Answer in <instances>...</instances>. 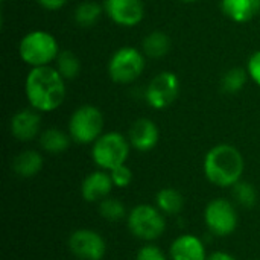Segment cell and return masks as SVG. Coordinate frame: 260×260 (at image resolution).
<instances>
[{"mask_svg": "<svg viewBox=\"0 0 260 260\" xmlns=\"http://www.w3.org/2000/svg\"><path fill=\"white\" fill-rule=\"evenodd\" d=\"M104 12L117 26L136 27L145 18L142 0H104Z\"/></svg>", "mask_w": 260, "mask_h": 260, "instance_id": "11", "label": "cell"}, {"mask_svg": "<svg viewBox=\"0 0 260 260\" xmlns=\"http://www.w3.org/2000/svg\"><path fill=\"white\" fill-rule=\"evenodd\" d=\"M72 137L69 133L59 128H47L40 134V146L47 154H62L69 149L72 143Z\"/></svg>", "mask_w": 260, "mask_h": 260, "instance_id": "18", "label": "cell"}, {"mask_svg": "<svg viewBox=\"0 0 260 260\" xmlns=\"http://www.w3.org/2000/svg\"><path fill=\"white\" fill-rule=\"evenodd\" d=\"M204 222L209 232L218 238H225L235 233L239 224V216L235 204L227 198H215L204 209Z\"/></svg>", "mask_w": 260, "mask_h": 260, "instance_id": "8", "label": "cell"}, {"mask_svg": "<svg viewBox=\"0 0 260 260\" xmlns=\"http://www.w3.org/2000/svg\"><path fill=\"white\" fill-rule=\"evenodd\" d=\"M69 250L79 260H102L107 253V242L98 232L79 229L69 236Z\"/></svg>", "mask_w": 260, "mask_h": 260, "instance_id": "10", "label": "cell"}, {"mask_svg": "<svg viewBox=\"0 0 260 260\" xmlns=\"http://www.w3.org/2000/svg\"><path fill=\"white\" fill-rule=\"evenodd\" d=\"M207 260H238L235 256H232L230 253H225V251H215L212 253Z\"/></svg>", "mask_w": 260, "mask_h": 260, "instance_id": "30", "label": "cell"}, {"mask_svg": "<svg viewBox=\"0 0 260 260\" xmlns=\"http://www.w3.org/2000/svg\"><path fill=\"white\" fill-rule=\"evenodd\" d=\"M67 133L78 145H93L104 134V114L96 105L78 107L67 125Z\"/></svg>", "mask_w": 260, "mask_h": 260, "instance_id": "7", "label": "cell"}, {"mask_svg": "<svg viewBox=\"0 0 260 260\" xmlns=\"http://www.w3.org/2000/svg\"><path fill=\"white\" fill-rule=\"evenodd\" d=\"M247 72H248V76L250 79L260 87V49L253 52L251 56L248 58L247 61Z\"/></svg>", "mask_w": 260, "mask_h": 260, "instance_id": "28", "label": "cell"}, {"mask_svg": "<svg viewBox=\"0 0 260 260\" xmlns=\"http://www.w3.org/2000/svg\"><path fill=\"white\" fill-rule=\"evenodd\" d=\"M126 225L134 238L143 242H154L163 236L166 219L165 213H161L157 206L139 204L128 212Z\"/></svg>", "mask_w": 260, "mask_h": 260, "instance_id": "6", "label": "cell"}, {"mask_svg": "<svg viewBox=\"0 0 260 260\" xmlns=\"http://www.w3.org/2000/svg\"><path fill=\"white\" fill-rule=\"evenodd\" d=\"M136 260H171L168 259V256L161 251L160 247L154 245V244H146L143 245L137 254H136Z\"/></svg>", "mask_w": 260, "mask_h": 260, "instance_id": "27", "label": "cell"}, {"mask_svg": "<svg viewBox=\"0 0 260 260\" xmlns=\"http://www.w3.org/2000/svg\"><path fill=\"white\" fill-rule=\"evenodd\" d=\"M207 257L204 242L190 233L175 238L169 248L171 260H207Z\"/></svg>", "mask_w": 260, "mask_h": 260, "instance_id": "15", "label": "cell"}, {"mask_svg": "<svg viewBox=\"0 0 260 260\" xmlns=\"http://www.w3.org/2000/svg\"><path fill=\"white\" fill-rule=\"evenodd\" d=\"M41 113L34 110L32 107L18 110L9 123V129L14 139L18 142H30L40 137L41 131Z\"/></svg>", "mask_w": 260, "mask_h": 260, "instance_id": "12", "label": "cell"}, {"mask_svg": "<svg viewBox=\"0 0 260 260\" xmlns=\"http://www.w3.org/2000/svg\"><path fill=\"white\" fill-rule=\"evenodd\" d=\"M171 38L163 30H152L149 32L142 41V52L146 58L158 59L169 53L171 50Z\"/></svg>", "mask_w": 260, "mask_h": 260, "instance_id": "19", "label": "cell"}, {"mask_svg": "<svg viewBox=\"0 0 260 260\" xmlns=\"http://www.w3.org/2000/svg\"><path fill=\"white\" fill-rule=\"evenodd\" d=\"M206 178L218 187H233L242 180L245 160L242 152L230 145L219 143L210 148L203 161Z\"/></svg>", "mask_w": 260, "mask_h": 260, "instance_id": "2", "label": "cell"}, {"mask_svg": "<svg viewBox=\"0 0 260 260\" xmlns=\"http://www.w3.org/2000/svg\"><path fill=\"white\" fill-rule=\"evenodd\" d=\"M146 56L140 49L133 46L119 47L110 58L107 70L114 84L128 85L136 82L145 72Z\"/></svg>", "mask_w": 260, "mask_h": 260, "instance_id": "5", "label": "cell"}, {"mask_svg": "<svg viewBox=\"0 0 260 260\" xmlns=\"http://www.w3.org/2000/svg\"><path fill=\"white\" fill-rule=\"evenodd\" d=\"M69 0H37V3L46 11H58L67 5Z\"/></svg>", "mask_w": 260, "mask_h": 260, "instance_id": "29", "label": "cell"}, {"mask_svg": "<svg viewBox=\"0 0 260 260\" xmlns=\"http://www.w3.org/2000/svg\"><path fill=\"white\" fill-rule=\"evenodd\" d=\"M126 137L131 143V148L139 152H149L158 145L160 129L154 120L148 117H140L133 122Z\"/></svg>", "mask_w": 260, "mask_h": 260, "instance_id": "13", "label": "cell"}, {"mask_svg": "<svg viewBox=\"0 0 260 260\" xmlns=\"http://www.w3.org/2000/svg\"><path fill=\"white\" fill-rule=\"evenodd\" d=\"M248 79H250V76H248L247 69L232 67L224 73L222 81H221V88H222V91H225L229 94H235V93H239L245 87Z\"/></svg>", "mask_w": 260, "mask_h": 260, "instance_id": "23", "label": "cell"}, {"mask_svg": "<svg viewBox=\"0 0 260 260\" xmlns=\"http://www.w3.org/2000/svg\"><path fill=\"white\" fill-rule=\"evenodd\" d=\"M180 2H183V3H193V2H197V0H180Z\"/></svg>", "mask_w": 260, "mask_h": 260, "instance_id": "31", "label": "cell"}, {"mask_svg": "<svg viewBox=\"0 0 260 260\" xmlns=\"http://www.w3.org/2000/svg\"><path fill=\"white\" fill-rule=\"evenodd\" d=\"M178 94L180 79L174 72L169 70L155 75L145 90V99L154 110H166L177 101Z\"/></svg>", "mask_w": 260, "mask_h": 260, "instance_id": "9", "label": "cell"}, {"mask_svg": "<svg viewBox=\"0 0 260 260\" xmlns=\"http://www.w3.org/2000/svg\"><path fill=\"white\" fill-rule=\"evenodd\" d=\"M55 69L59 72V75L66 79H75L79 76L81 73V61L76 56V53H73L72 50H61L56 61H55Z\"/></svg>", "mask_w": 260, "mask_h": 260, "instance_id": "22", "label": "cell"}, {"mask_svg": "<svg viewBox=\"0 0 260 260\" xmlns=\"http://www.w3.org/2000/svg\"><path fill=\"white\" fill-rule=\"evenodd\" d=\"M110 175H111V180H113V184L114 187H119V189H123V187H128L133 180H134V174L131 171L129 166L125 165H120L114 169L110 171Z\"/></svg>", "mask_w": 260, "mask_h": 260, "instance_id": "26", "label": "cell"}, {"mask_svg": "<svg viewBox=\"0 0 260 260\" xmlns=\"http://www.w3.org/2000/svg\"><path fill=\"white\" fill-rule=\"evenodd\" d=\"M221 11L235 23H245L260 12V0H221Z\"/></svg>", "mask_w": 260, "mask_h": 260, "instance_id": "16", "label": "cell"}, {"mask_svg": "<svg viewBox=\"0 0 260 260\" xmlns=\"http://www.w3.org/2000/svg\"><path fill=\"white\" fill-rule=\"evenodd\" d=\"M232 189H233V198L239 206L247 207V209H251V207L256 206V203H257V190L251 183L241 180Z\"/></svg>", "mask_w": 260, "mask_h": 260, "instance_id": "25", "label": "cell"}, {"mask_svg": "<svg viewBox=\"0 0 260 260\" xmlns=\"http://www.w3.org/2000/svg\"><path fill=\"white\" fill-rule=\"evenodd\" d=\"M59 52L61 49L55 35L43 29L24 34L18 43V56L30 69L50 66L56 61Z\"/></svg>", "mask_w": 260, "mask_h": 260, "instance_id": "3", "label": "cell"}, {"mask_svg": "<svg viewBox=\"0 0 260 260\" xmlns=\"http://www.w3.org/2000/svg\"><path fill=\"white\" fill-rule=\"evenodd\" d=\"M104 12V6L93 0H84L81 2L73 12V20L81 27H91L96 24V21L101 18Z\"/></svg>", "mask_w": 260, "mask_h": 260, "instance_id": "21", "label": "cell"}, {"mask_svg": "<svg viewBox=\"0 0 260 260\" xmlns=\"http://www.w3.org/2000/svg\"><path fill=\"white\" fill-rule=\"evenodd\" d=\"M43 155L38 151L26 149L12 160V171L21 178H32L43 169Z\"/></svg>", "mask_w": 260, "mask_h": 260, "instance_id": "17", "label": "cell"}, {"mask_svg": "<svg viewBox=\"0 0 260 260\" xmlns=\"http://www.w3.org/2000/svg\"><path fill=\"white\" fill-rule=\"evenodd\" d=\"M114 189L111 175L108 171L98 169L90 172L81 183V197L87 203H101L107 197H110Z\"/></svg>", "mask_w": 260, "mask_h": 260, "instance_id": "14", "label": "cell"}, {"mask_svg": "<svg viewBox=\"0 0 260 260\" xmlns=\"http://www.w3.org/2000/svg\"><path fill=\"white\" fill-rule=\"evenodd\" d=\"M155 206L165 215H178L184 207V197L174 187H163L155 195Z\"/></svg>", "mask_w": 260, "mask_h": 260, "instance_id": "20", "label": "cell"}, {"mask_svg": "<svg viewBox=\"0 0 260 260\" xmlns=\"http://www.w3.org/2000/svg\"><path fill=\"white\" fill-rule=\"evenodd\" d=\"M131 151V143L119 131L104 133L91 145V160L98 169L111 171L120 165H125Z\"/></svg>", "mask_w": 260, "mask_h": 260, "instance_id": "4", "label": "cell"}, {"mask_svg": "<svg viewBox=\"0 0 260 260\" xmlns=\"http://www.w3.org/2000/svg\"><path fill=\"white\" fill-rule=\"evenodd\" d=\"M67 94L66 79L52 66L32 67L24 78V96L38 113L58 110Z\"/></svg>", "mask_w": 260, "mask_h": 260, "instance_id": "1", "label": "cell"}, {"mask_svg": "<svg viewBox=\"0 0 260 260\" xmlns=\"http://www.w3.org/2000/svg\"><path fill=\"white\" fill-rule=\"evenodd\" d=\"M98 209H99V215L110 222H117L128 215L123 203L119 198H113V197H107L105 200H102Z\"/></svg>", "mask_w": 260, "mask_h": 260, "instance_id": "24", "label": "cell"}]
</instances>
